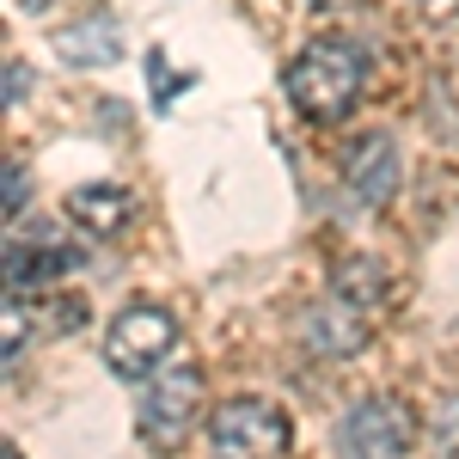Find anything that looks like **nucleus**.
<instances>
[{
	"mask_svg": "<svg viewBox=\"0 0 459 459\" xmlns=\"http://www.w3.org/2000/svg\"><path fill=\"white\" fill-rule=\"evenodd\" d=\"M300 337H307V350H313V355H355V350H361V313L343 307L337 294H325L318 307L300 313Z\"/></svg>",
	"mask_w": 459,
	"mask_h": 459,
	"instance_id": "7",
	"label": "nucleus"
},
{
	"mask_svg": "<svg viewBox=\"0 0 459 459\" xmlns=\"http://www.w3.org/2000/svg\"><path fill=\"white\" fill-rule=\"evenodd\" d=\"M361 80H368V56L350 37H313L282 74L288 99L307 123H343L361 99Z\"/></svg>",
	"mask_w": 459,
	"mask_h": 459,
	"instance_id": "1",
	"label": "nucleus"
},
{
	"mask_svg": "<svg viewBox=\"0 0 459 459\" xmlns=\"http://www.w3.org/2000/svg\"><path fill=\"white\" fill-rule=\"evenodd\" d=\"M288 411L270 398H227L209 417V454L214 459H282L288 454Z\"/></svg>",
	"mask_w": 459,
	"mask_h": 459,
	"instance_id": "2",
	"label": "nucleus"
},
{
	"mask_svg": "<svg viewBox=\"0 0 459 459\" xmlns=\"http://www.w3.org/2000/svg\"><path fill=\"white\" fill-rule=\"evenodd\" d=\"M411 441H417V423L398 398H361L337 423L343 459H411Z\"/></svg>",
	"mask_w": 459,
	"mask_h": 459,
	"instance_id": "4",
	"label": "nucleus"
},
{
	"mask_svg": "<svg viewBox=\"0 0 459 459\" xmlns=\"http://www.w3.org/2000/svg\"><path fill=\"white\" fill-rule=\"evenodd\" d=\"M0 209H6V221H19V209H25V172H19V160H6V196H0Z\"/></svg>",
	"mask_w": 459,
	"mask_h": 459,
	"instance_id": "12",
	"label": "nucleus"
},
{
	"mask_svg": "<svg viewBox=\"0 0 459 459\" xmlns=\"http://www.w3.org/2000/svg\"><path fill=\"white\" fill-rule=\"evenodd\" d=\"M68 221H80V227L99 233V239L123 233V221H129V190H123V184H80L68 196Z\"/></svg>",
	"mask_w": 459,
	"mask_h": 459,
	"instance_id": "9",
	"label": "nucleus"
},
{
	"mask_svg": "<svg viewBox=\"0 0 459 459\" xmlns=\"http://www.w3.org/2000/svg\"><path fill=\"white\" fill-rule=\"evenodd\" d=\"M196 404H203V374H196V368L160 374V380L142 392V435L160 441V447L184 441V429L196 423Z\"/></svg>",
	"mask_w": 459,
	"mask_h": 459,
	"instance_id": "5",
	"label": "nucleus"
},
{
	"mask_svg": "<svg viewBox=\"0 0 459 459\" xmlns=\"http://www.w3.org/2000/svg\"><path fill=\"white\" fill-rule=\"evenodd\" d=\"M172 343H178L172 313H160V307H123L105 331V361H110V374L142 380V374H153L172 355Z\"/></svg>",
	"mask_w": 459,
	"mask_h": 459,
	"instance_id": "3",
	"label": "nucleus"
},
{
	"mask_svg": "<svg viewBox=\"0 0 459 459\" xmlns=\"http://www.w3.org/2000/svg\"><path fill=\"white\" fill-rule=\"evenodd\" d=\"M6 459H19V447H6Z\"/></svg>",
	"mask_w": 459,
	"mask_h": 459,
	"instance_id": "14",
	"label": "nucleus"
},
{
	"mask_svg": "<svg viewBox=\"0 0 459 459\" xmlns=\"http://www.w3.org/2000/svg\"><path fill=\"white\" fill-rule=\"evenodd\" d=\"M435 454L459 459V392H447V398L435 404Z\"/></svg>",
	"mask_w": 459,
	"mask_h": 459,
	"instance_id": "11",
	"label": "nucleus"
},
{
	"mask_svg": "<svg viewBox=\"0 0 459 459\" xmlns=\"http://www.w3.org/2000/svg\"><path fill=\"white\" fill-rule=\"evenodd\" d=\"M398 178H404V166H398L392 135H361V142H350V153H343V190H350L361 209L392 203L398 196Z\"/></svg>",
	"mask_w": 459,
	"mask_h": 459,
	"instance_id": "6",
	"label": "nucleus"
},
{
	"mask_svg": "<svg viewBox=\"0 0 459 459\" xmlns=\"http://www.w3.org/2000/svg\"><path fill=\"white\" fill-rule=\"evenodd\" d=\"M25 86H31V74L19 68V62H6V105H19V99H25Z\"/></svg>",
	"mask_w": 459,
	"mask_h": 459,
	"instance_id": "13",
	"label": "nucleus"
},
{
	"mask_svg": "<svg viewBox=\"0 0 459 459\" xmlns=\"http://www.w3.org/2000/svg\"><path fill=\"white\" fill-rule=\"evenodd\" d=\"M331 294L355 307V313H368V307H380V294H386V270L374 264V257H343L337 270H331Z\"/></svg>",
	"mask_w": 459,
	"mask_h": 459,
	"instance_id": "10",
	"label": "nucleus"
},
{
	"mask_svg": "<svg viewBox=\"0 0 459 459\" xmlns=\"http://www.w3.org/2000/svg\"><path fill=\"white\" fill-rule=\"evenodd\" d=\"M56 49H62V62H68V68H110V62L123 56V25H117L110 13L74 19L68 31L56 37Z\"/></svg>",
	"mask_w": 459,
	"mask_h": 459,
	"instance_id": "8",
	"label": "nucleus"
}]
</instances>
